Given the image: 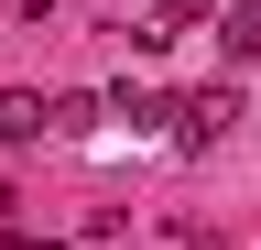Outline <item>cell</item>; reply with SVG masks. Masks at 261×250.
<instances>
[{"label":"cell","mask_w":261,"mask_h":250,"mask_svg":"<svg viewBox=\"0 0 261 250\" xmlns=\"http://www.w3.org/2000/svg\"><path fill=\"white\" fill-rule=\"evenodd\" d=\"M228 120H240V87H196V98H174V142H185V152H207Z\"/></svg>","instance_id":"6da1fadb"},{"label":"cell","mask_w":261,"mask_h":250,"mask_svg":"<svg viewBox=\"0 0 261 250\" xmlns=\"http://www.w3.org/2000/svg\"><path fill=\"white\" fill-rule=\"evenodd\" d=\"M44 131H55V109L33 87H0V142H44Z\"/></svg>","instance_id":"7a4b0ae2"},{"label":"cell","mask_w":261,"mask_h":250,"mask_svg":"<svg viewBox=\"0 0 261 250\" xmlns=\"http://www.w3.org/2000/svg\"><path fill=\"white\" fill-rule=\"evenodd\" d=\"M218 44H228V54L250 66V54H261V0H240V11H218Z\"/></svg>","instance_id":"3957f363"},{"label":"cell","mask_w":261,"mask_h":250,"mask_svg":"<svg viewBox=\"0 0 261 250\" xmlns=\"http://www.w3.org/2000/svg\"><path fill=\"white\" fill-rule=\"evenodd\" d=\"M55 109V131H98V120H109V98H87V87H65V98H44Z\"/></svg>","instance_id":"277c9868"},{"label":"cell","mask_w":261,"mask_h":250,"mask_svg":"<svg viewBox=\"0 0 261 250\" xmlns=\"http://www.w3.org/2000/svg\"><path fill=\"white\" fill-rule=\"evenodd\" d=\"M0 250H65V239H33V229H11V239H0Z\"/></svg>","instance_id":"5b68a950"}]
</instances>
